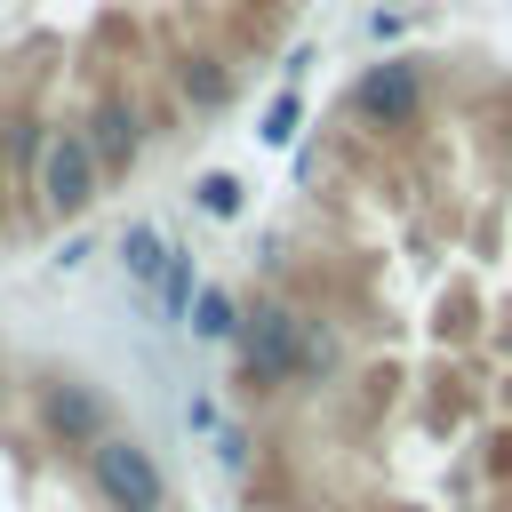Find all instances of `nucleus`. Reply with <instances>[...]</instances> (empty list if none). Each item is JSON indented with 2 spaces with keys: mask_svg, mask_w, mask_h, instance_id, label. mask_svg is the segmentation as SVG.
<instances>
[{
  "mask_svg": "<svg viewBox=\"0 0 512 512\" xmlns=\"http://www.w3.org/2000/svg\"><path fill=\"white\" fill-rule=\"evenodd\" d=\"M336 336L320 312H296V304H256L248 328H240V368H248V392H280V384H328L336 376Z\"/></svg>",
  "mask_w": 512,
  "mask_h": 512,
  "instance_id": "1",
  "label": "nucleus"
},
{
  "mask_svg": "<svg viewBox=\"0 0 512 512\" xmlns=\"http://www.w3.org/2000/svg\"><path fill=\"white\" fill-rule=\"evenodd\" d=\"M424 104H432V72H424L416 56H384V64H368V72L344 88V120H360V128H376V136L416 128Z\"/></svg>",
  "mask_w": 512,
  "mask_h": 512,
  "instance_id": "2",
  "label": "nucleus"
},
{
  "mask_svg": "<svg viewBox=\"0 0 512 512\" xmlns=\"http://www.w3.org/2000/svg\"><path fill=\"white\" fill-rule=\"evenodd\" d=\"M80 464H88V480H96V496H104L112 512H168V472H160V456H152L144 440L104 432Z\"/></svg>",
  "mask_w": 512,
  "mask_h": 512,
  "instance_id": "3",
  "label": "nucleus"
},
{
  "mask_svg": "<svg viewBox=\"0 0 512 512\" xmlns=\"http://www.w3.org/2000/svg\"><path fill=\"white\" fill-rule=\"evenodd\" d=\"M32 424H40L56 448L88 456V448L112 432V392L88 384V376H40V384H32Z\"/></svg>",
  "mask_w": 512,
  "mask_h": 512,
  "instance_id": "4",
  "label": "nucleus"
},
{
  "mask_svg": "<svg viewBox=\"0 0 512 512\" xmlns=\"http://www.w3.org/2000/svg\"><path fill=\"white\" fill-rule=\"evenodd\" d=\"M104 192V160L88 144V128H48V152H40V208L48 216H88Z\"/></svg>",
  "mask_w": 512,
  "mask_h": 512,
  "instance_id": "5",
  "label": "nucleus"
},
{
  "mask_svg": "<svg viewBox=\"0 0 512 512\" xmlns=\"http://www.w3.org/2000/svg\"><path fill=\"white\" fill-rule=\"evenodd\" d=\"M88 144H96V160H104V176H128L136 168V152H144V112H136V96H120V88H104L96 104H88Z\"/></svg>",
  "mask_w": 512,
  "mask_h": 512,
  "instance_id": "6",
  "label": "nucleus"
},
{
  "mask_svg": "<svg viewBox=\"0 0 512 512\" xmlns=\"http://www.w3.org/2000/svg\"><path fill=\"white\" fill-rule=\"evenodd\" d=\"M184 328H192L200 344H240V328H248V304H240L232 288H200V296H192V312H184Z\"/></svg>",
  "mask_w": 512,
  "mask_h": 512,
  "instance_id": "7",
  "label": "nucleus"
},
{
  "mask_svg": "<svg viewBox=\"0 0 512 512\" xmlns=\"http://www.w3.org/2000/svg\"><path fill=\"white\" fill-rule=\"evenodd\" d=\"M120 264H128L136 280H152V288H160V272L176 264V248L160 240V224H128V232H120Z\"/></svg>",
  "mask_w": 512,
  "mask_h": 512,
  "instance_id": "8",
  "label": "nucleus"
},
{
  "mask_svg": "<svg viewBox=\"0 0 512 512\" xmlns=\"http://www.w3.org/2000/svg\"><path fill=\"white\" fill-rule=\"evenodd\" d=\"M176 88L208 112V104H224V96H232V72H224L216 56H184V64H176Z\"/></svg>",
  "mask_w": 512,
  "mask_h": 512,
  "instance_id": "9",
  "label": "nucleus"
},
{
  "mask_svg": "<svg viewBox=\"0 0 512 512\" xmlns=\"http://www.w3.org/2000/svg\"><path fill=\"white\" fill-rule=\"evenodd\" d=\"M192 296H200V280H192V264L176 256V264L160 272V312H168V320H184V312H192Z\"/></svg>",
  "mask_w": 512,
  "mask_h": 512,
  "instance_id": "10",
  "label": "nucleus"
},
{
  "mask_svg": "<svg viewBox=\"0 0 512 512\" xmlns=\"http://www.w3.org/2000/svg\"><path fill=\"white\" fill-rule=\"evenodd\" d=\"M296 128H304V104H296V96H272L256 136H264V144H296Z\"/></svg>",
  "mask_w": 512,
  "mask_h": 512,
  "instance_id": "11",
  "label": "nucleus"
},
{
  "mask_svg": "<svg viewBox=\"0 0 512 512\" xmlns=\"http://www.w3.org/2000/svg\"><path fill=\"white\" fill-rule=\"evenodd\" d=\"M200 208L208 216H240V176H200Z\"/></svg>",
  "mask_w": 512,
  "mask_h": 512,
  "instance_id": "12",
  "label": "nucleus"
},
{
  "mask_svg": "<svg viewBox=\"0 0 512 512\" xmlns=\"http://www.w3.org/2000/svg\"><path fill=\"white\" fill-rule=\"evenodd\" d=\"M216 464H224V472H248V432H232V424H224V440H216Z\"/></svg>",
  "mask_w": 512,
  "mask_h": 512,
  "instance_id": "13",
  "label": "nucleus"
},
{
  "mask_svg": "<svg viewBox=\"0 0 512 512\" xmlns=\"http://www.w3.org/2000/svg\"><path fill=\"white\" fill-rule=\"evenodd\" d=\"M0 208H8V176H0Z\"/></svg>",
  "mask_w": 512,
  "mask_h": 512,
  "instance_id": "14",
  "label": "nucleus"
}]
</instances>
